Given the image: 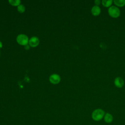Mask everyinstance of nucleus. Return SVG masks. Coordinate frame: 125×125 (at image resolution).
<instances>
[{
	"label": "nucleus",
	"mask_w": 125,
	"mask_h": 125,
	"mask_svg": "<svg viewBox=\"0 0 125 125\" xmlns=\"http://www.w3.org/2000/svg\"><path fill=\"white\" fill-rule=\"evenodd\" d=\"M105 113L104 111L101 108L96 109L92 112V119L95 121H100L104 118Z\"/></svg>",
	"instance_id": "f257e3e1"
},
{
	"label": "nucleus",
	"mask_w": 125,
	"mask_h": 125,
	"mask_svg": "<svg viewBox=\"0 0 125 125\" xmlns=\"http://www.w3.org/2000/svg\"><path fill=\"white\" fill-rule=\"evenodd\" d=\"M107 11L108 15L113 18H117L121 14L120 10L116 6H111L108 8Z\"/></svg>",
	"instance_id": "f03ea898"
},
{
	"label": "nucleus",
	"mask_w": 125,
	"mask_h": 125,
	"mask_svg": "<svg viewBox=\"0 0 125 125\" xmlns=\"http://www.w3.org/2000/svg\"><path fill=\"white\" fill-rule=\"evenodd\" d=\"M17 42L18 43L21 45H25L27 44L29 40H28V37L23 34H19L17 37Z\"/></svg>",
	"instance_id": "7ed1b4c3"
},
{
	"label": "nucleus",
	"mask_w": 125,
	"mask_h": 125,
	"mask_svg": "<svg viewBox=\"0 0 125 125\" xmlns=\"http://www.w3.org/2000/svg\"><path fill=\"white\" fill-rule=\"evenodd\" d=\"M49 79L50 82L53 84L58 83L61 81V77L57 74H51Z\"/></svg>",
	"instance_id": "20e7f679"
},
{
	"label": "nucleus",
	"mask_w": 125,
	"mask_h": 125,
	"mask_svg": "<svg viewBox=\"0 0 125 125\" xmlns=\"http://www.w3.org/2000/svg\"><path fill=\"white\" fill-rule=\"evenodd\" d=\"M114 83L116 87L118 88H122L124 85V81L120 77H117L115 78L114 81Z\"/></svg>",
	"instance_id": "39448f33"
},
{
	"label": "nucleus",
	"mask_w": 125,
	"mask_h": 125,
	"mask_svg": "<svg viewBox=\"0 0 125 125\" xmlns=\"http://www.w3.org/2000/svg\"><path fill=\"white\" fill-rule=\"evenodd\" d=\"M29 44L31 47H36L39 43V38L37 37H31L28 42Z\"/></svg>",
	"instance_id": "423d86ee"
},
{
	"label": "nucleus",
	"mask_w": 125,
	"mask_h": 125,
	"mask_svg": "<svg viewBox=\"0 0 125 125\" xmlns=\"http://www.w3.org/2000/svg\"><path fill=\"white\" fill-rule=\"evenodd\" d=\"M91 12L93 16L96 17L99 16L101 14V8L99 7V6L94 5L91 8Z\"/></svg>",
	"instance_id": "0eeeda50"
},
{
	"label": "nucleus",
	"mask_w": 125,
	"mask_h": 125,
	"mask_svg": "<svg viewBox=\"0 0 125 125\" xmlns=\"http://www.w3.org/2000/svg\"><path fill=\"white\" fill-rule=\"evenodd\" d=\"M104 120L106 123H111L113 121V116L111 114L109 113H106L104 116Z\"/></svg>",
	"instance_id": "6e6552de"
},
{
	"label": "nucleus",
	"mask_w": 125,
	"mask_h": 125,
	"mask_svg": "<svg viewBox=\"0 0 125 125\" xmlns=\"http://www.w3.org/2000/svg\"><path fill=\"white\" fill-rule=\"evenodd\" d=\"M113 3L117 7H122L125 5V0H114Z\"/></svg>",
	"instance_id": "1a4fd4ad"
},
{
	"label": "nucleus",
	"mask_w": 125,
	"mask_h": 125,
	"mask_svg": "<svg viewBox=\"0 0 125 125\" xmlns=\"http://www.w3.org/2000/svg\"><path fill=\"white\" fill-rule=\"evenodd\" d=\"M113 2L112 0H103L102 1V5L105 7H110Z\"/></svg>",
	"instance_id": "9d476101"
},
{
	"label": "nucleus",
	"mask_w": 125,
	"mask_h": 125,
	"mask_svg": "<svg viewBox=\"0 0 125 125\" xmlns=\"http://www.w3.org/2000/svg\"><path fill=\"white\" fill-rule=\"evenodd\" d=\"M9 2L13 5H19L20 4L21 0H9Z\"/></svg>",
	"instance_id": "9b49d317"
},
{
	"label": "nucleus",
	"mask_w": 125,
	"mask_h": 125,
	"mask_svg": "<svg viewBox=\"0 0 125 125\" xmlns=\"http://www.w3.org/2000/svg\"><path fill=\"white\" fill-rule=\"evenodd\" d=\"M17 9H18V10L20 12H21V13L25 11V8L24 6L23 5H22V4H20V5H19L18 6Z\"/></svg>",
	"instance_id": "f8f14e48"
},
{
	"label": "nucleus",
	"mask_w": 125,
	"mask_h": 125,
	"mask_svg": "<svg viewBox=\"0 0 125 125\" xmlns=\"http://www.w3.org/2000/svg\"><path fill=\"white\" fill-rule=\"evenodd\" d=\"M95 5H97V6H99L101 2V1L100 0H95L94 1Z\"/></svg>",
	"instance_id": "ddd939ff"
},
{
	"label": "nucleus",
	"mask_w": 125,
	"mask_h": 125,
	"mask_svg": "<svg viewBox=\"0 0 125 125\" xmlns=\"http://www.w3.org/2000/svg\"><path fill=\"white\" fill-rule=\"evenodd\" d=\"M26 46V47H25L26 49H28L29 47V46H28V44H26V45H25V47Z\"/></svg>",
	"instance_id": "4468645a"
},
{
	"label": "nucleus",
	"mask_w": 125,
	"mask_h": 125,
	"mask_svg": "<svg viewBox=\"0 0 125 125\" xmlns=\"http://www.w3.org/2000/svg\"><path fill=\"white\" fill-rule=\"evenodd\" d=\"M2 46V42L0 41V48H1Z\"/></svg>",
	"instance_id": "2eb2a0df"
}]
</instances>
